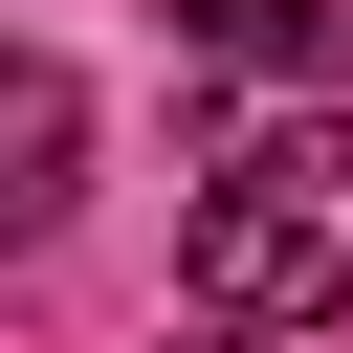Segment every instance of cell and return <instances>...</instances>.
I'll return each instance as SVG.
<instances>
[{
    "label": "cell",
    "mask_w": 353,
    "mask_h": 353,
    "mask_svg": "<svg viewBox=\"0 0 353 353\" xmlns=\"http://www.w3.org/2000/svg\"><path fill=\"white\" fill-rule=\"evenodd\" d=\"M199 331H331L353 309V110H265L199 176Z\"/></svg>",
    "instance_id": "1"
},
{
    "label": "cell",
    "mask_w": 353,
    "mask_h": 353,
    "mask_svg": "<svg viewBox=\"0 0 353 353\" xmlns=\"http://www.w3.org/2000/svg\"><path fill=\"white\" fill-rule=\"evenodd\" d=\"M66 176H88V88H66L44 44H0V243H44Z\"/></svg>",
    "instance_id": "2"
},
{
    "label": "cell",
    "mask_w": 353,
    "mask_h": 353,
    "mask_svg": "<svg viewBox=\"0 0 353 353\" xmlns=\"http://www.w3.org/2000/svg\"><path fill=\"white\" fill-rule=\"evenodd\" d=\"M154 22H176L199 66H309V44H331V0H154Z\"/></svg>",
    "instance_id": "3"
},
{
    "label": "cell",
    "mask_w": 353,
    "mask_h": 353,
    "mask_svg": "<svg viewBox=\"0 0 353 353\" xmlns=\"http://www.w3.org/2000/svg\"><path fill=\"white\" fill-rule=\"evenodd\" d=\"M199 353H243V331H199Z\"/></svg>",
    "instance_id": "4"
}]
</instances>
